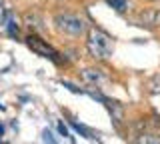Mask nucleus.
<instances>
[{
  "instance_id": "1",
  "label": "nucleus",
  "mask_w": 160,
  "mask_h": 144,
  "mask_svg": "<svg viewBox=\"0 0 160 144\" xmlns=\"http://www.w3.org/2000/svg\"><path fill=\"white\" fill-rule=\"evenodd\" d=\"M86 48H88L90 56L96 58V60H106V58L112 56V50H114L110 36L104 34L102 30H96V28H92V30L88 32Z\"/></svg>"
},
{
  "instance_id": "2",
  "label": "nucleus",
  "mask_w": 160,
  "mask_h": 144,
  "mask_svg": "<svg viewBox=\"0 0 160 144\" xmlns=\"http://www.w3.org/2000/svg\"><path fill=\"white\" fill-rule=\"evenodd\" d=\"M56 22V28L64 34H70V36H80L84 30H86V24L84 20H80L78 16H72V14H58L54 18Z\"/></svg>"
},
{
  "instance_id": "3",
  "label": "nucleus",
  "mask_w": 160,
  "mask_h": 144,
  "mask_svg": "<svg viewBox=\"0 0 160 144\" xmlns=\"http://www.w3.org/2000/svg\"><path fill=\"white\" fill-rule=\"evenodd\" d=\"M26 44L30 48H32L36 54H40V56H44V58H50V60H54V62H60V58H58V52L54 50L52 46H48L44 40H40L38 36H28L26 38Z\"/></svg>"
},
{
  "instance_id": "4",
  "label": "nucleus",
  "mask_w": 160,
  "mask_h": 144,
  "mask_svg": "<svg viewBox=\"0 0 160 144\" xmlns=\"http://www.w3.org/2000/svg\"><path fill=\"white\" fill-rule=\"evenodd\" d=\"M82 78L86 80L88 84H98L104 80V74L100 70H92V68H86V70H82Z\"/></svg>"
},
{
  "instance_id": "5",
  "label": "nucleus",
  "mask_w": 160,
  "mask_h": 144,
  "mask_svg": "<svg viewBox=\"0 0 160 144\" xmlns=\"http://www.w3.org/2000/svg\"><path fill=\"white\" fill-rule=\"evenodd\" d=\"M0 26L6 30V34L8 36H12V38H16V34H18V26H16V22H14V18H12V14H6L4 16V20H2V24Z\"/></svg>"
},
{
  "instance_id": "6",
  "label": "nucleus",
  "mask_w": 160,
  "mask_h": 144,
  "mask_svg": "<svg viewBox=\"0 0 160 144\" xmlns=\"http://www.w3.org/2000/svg\"><path fill=\"white\" fill-rule=\"evenodd\" d=\"M70 126H72L74 130H76V132L80 134V136H84V138H94V136H92V132H90V130H88L86 126H82V124H78V122L70 120Z\"/></svg>"
},
{
  "instance_id": "7",
  "label": "nucleus",
  "mask_w": 160,
  "mask_h": 144,
  "mask_svg": "<svg viewBox=\"0 0 160 144\" xmlns=\"http://www.w3.org/2000/svg\"><path fill=\"white\" fill-rule=\"evenodd\" d=\"M106 4H108V6H112V8H116L118 12H124V10H126V6H128L126 0H106Z\"/></svg>"
},
{
  "instance_id": "8",
  "label": "nucleus",
  "mask_w": 160,
  "mask_h": 144,
  "mask_svg": "<svg viewBox=\"0 0 160 144\" xmlns=\"http://www.w3.org/2000/svg\"><path fill=\"white\" fill-rule=\"evenodd\" d=\"M58 130H60V134H62V136H66V138H68V140H72V136H70V132H68V128H66V126H64V124H62V122H60V124H58Z\"/></svg>"
},
{
  "instance_id": "9",
  "label": "nucleus",
  "mask_w": 160,
  "mask_h": 144,
  "mask_svg": "<svg viewBox=\"0 0 160 144\" xmlns=\"http://www.w3.org/2000/svg\"><path fill=\"white\" fill-rule=\"evenodd\" d=\"M62 84H64V86H66V88H70V90H72V92H80V94H82L84 90H80V88H76V86H74V84H70V82H66V80H62Z\"/></svg>"
},
{
  "instance_id": "10",
  "label": "nucleus",
  "mask_w": 160,
  "mask_h": 144,
  "mask_svg": "<svg viewBox=\"0 0 160 144\" xmlns=\"http://www.w3.org/2000/svg\"><path fill=\"white\" fill-rule=\"evenodd\" d=\"M42 140H46V142H56V138H52L50 130H44V134H42Z\"/></svg>"
},
{
  "instance_id": "11",
  "label": "nucleus",
  "mask_w": 160,
  "mask_h": 144,
  "mask_svg": "<svg viewBox=\"0 0 160 144\" xmlns=\"http://www.w3.org/2000/svg\"><path fill=\"white\" fill-rule=\"evenodd\" d=\"M4 16H6V8H4V2H2V0H0V24H2Z\"/></svg>"
},
{
  "instance_id": "12",
  "label": "nucleus",
  "mask_w": 160,
  "mask_h": 144,
  "mask_svg": "<svg viewBox=\"0 0 160 144\" xmlns=\"http://www.w3.org/2000/svg\"><path fill=\"white\" fill-rule=\"evenodd\" d=\"M2 134H4V126H2V124H0V136H2Z\"/></svg>"
}]
</instances>
